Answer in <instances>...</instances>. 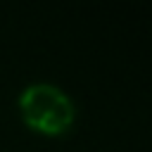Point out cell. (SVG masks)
<instances>
[{"mask_svg": "<svg viewBox=\"0 0 152 152\" xmlns=\"http://www.w3.org/2000/svg\"><path fill=\"white\" fill-rule=\"evenodd\" d=\"M19 112L24 124L40 135H64L74 119L76 107L71 97L52 83H31L19 95Z\"/></svg>", "mask_w": 152, "mask_h": 152, "instance_id": "1", "label": "cell"}]
</instances>
